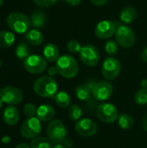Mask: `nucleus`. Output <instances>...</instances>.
Segmentation results:
<instances>
[{"label":"nucleus","instance_id":"1","mask_svg":"<svg viewBox=\"0 0 147 148\" xmlns=\"http://www.w3.org/2000/svg\"><path fill=\"white\" fill-rule=\"evenodd\" d=\"M58 73L64 78L71 79L76 76L79 71V66L76 59L70 55H63L56 61Z\"/></svg>","mask_w":147,"mask_h":148},{"label":"nucleus","instance_id":"2","mask_svg":"<svg viewBox=\"0 0 147 148\" xmlns=\"http://www.w3.org/2000/svg\"><path fill=\"white\" fill-rule=\"evenodd\" d=\"M33 90L42 97H55L57 93V83L51 76L44 75L35 81Z\"/></svg>","mask_w":147,"mask_h":148},{"label":"nucleus","instance_id":"3","mask_svg":"<svg viewBox=\"0 0 147 148\" xmlns=\"http://www.w3.org/2000/svg\"><path fill=\"white\" fill-rule=\"evenodd\" d=\"M7 25L14 32L18 34L27 33L31 25L30 19L22 12H12L7 17Z\"/></svg>","mask_w":147,"mask_h":148},{"label":"nucleus","instance_id":"4","mask_svg":"<svg viewBox=\"0 0 147 148\" xmlns=\"http://www.w3.org/2000/svg\"><path fill=\"white\" fill-rule=\"evenodd\" d=\"M47 134L51 142L55 144H61L66 140L67 129L63 122L60 120H54L48 125Z\"/></svg>","mask_w":147,"mask_h":148},{"label":"nucleus","instance_id":"5","mask_svg":"<svg viewBox=\"0 0 147 148\" xmlns=\"http://www.w3.org/2000/svg\"><path fill=\"white\" fill-rule=\"evenodd\" d=\"M41 121L37 117H31L25 120L21 127V135L28 140H33L41 134Z\"/></svg>","mask_w":147,"mask_h":148},{"label":"nucleus","instance_id":"6","mask_svg":"<svg viewBox=\"0 0 147 148\" xmlns=\"http://www.w3.org/2000/svg\"><path fill=\"white\" fill-rule=\"evenodd\" d=\"M115 39L118 44L123 48L128 49L133 46L136 41V36L133 30L126 25L120 24L117 27L115 32Z\"/></svg>","mask_w":147,"mask_h":148},{"label":"nucleus","instance_id":"7","mask_svg":"<svg viewBox=\"0 0 147 148\" xmlns=\"http://www.w3.org/2000/svg\"><path fill=\"white\" fill-rule=\"evenodd\" d=\"M121 71V64L120 62L113 57L109 56L106 58L102 63V75L107 81H113L116 79Z\"/></svg>","mask_w":147,"mask_h":148},{"label":"nucleus","instance_id":"8","mask_svg":"<svg viewBox=\"0 0 147 148\" xmlns=\"http://www.w3.org/2000/svg\"><path fill=\"white\" fill-rule=\"evenodd\" d=\"M25 69L32 75L43 73L47 69V60L38 55H31L24 60Z\"/></svg>","mask_w":147,"mask_h":148},{"label":"nucleus","instance_id":"9","mask_svg":"<svg viewBox=\"0 0 147 148\" xmlns=\"http://www.w3.org/2000/svg\"><path fill=\"white\" fill-rule=\"evenodd\" d=\"M97 117L104 123H113L119 118V112L113 104L102 103L97 108Z\"/></svg>","mask_w":147,"mask_h":148},{"label":"nucleus","instance_id":"10","mask_svg":"<svg viewBox=\"0 0 147 148\" xmlns=\"http://www.w3.org/2000/svg\"><path fill=\"white\" fill-rule=\"evenodd\" d=\"M79 54L81 62L88 67H94L100 62V52L98 49L92 44L83 46Z\"/></svg>","mask_w":147,"mask_h":148},{"label":"nucleus","instance_id":"11","mask_svg":"<svg viewBox=\"0 0 147 148\" xmlns=\"http://www.w3.org/2000/svg\"><path fill=\"white\" fill-rule=\"evenodd\" d=\"M95 82L94 80H90V81H88L86 83L84 84H81L79 86H77V88H75V95H76V97L81 101H85L87 102V105L89 107H94L95 105V101H94L92 95V91H93V88L95 85ZM95 100V99H94Z\"/></svg>","mask_w":147,"mask_h":148},{"label":"nucleus","instance_id":"12","mask_svg":"<svg viewBox=\"0 0 147 148\" xmlns=\"http://www.w3.org/2000/svg\"><path fill=\"white\" fill-rule=\"evenodd\" d=\"M0 99L3 101V102L14 106L19 104L23 101V95L22 91L17 88L12 86H7L4 87L3 89H1Z\"/></svg>","mask_w":147,"mask_h":148},{"label":"nucleus","instance_id":"13","mask_svg":"<svg viewBox=\"0 0 147 148\" xmlns=\"http://www.w3.org/2000/svg\"><path fill=\"white\" fill-rule=\"evenodd\" d=\"M113 93V85L107 81H101L96 82L92 94L93 97L99 101H105L108 100Z\"/></svg>","mask_w":147,"mask_h":148},{"label":"nucleus","instance_id":"14","mask_svg":"<svg viewBox=\"0 0 147 148\" xmlns=\"http://www.w3.org/2000/svg\"><path fill=\"white\" fill-rule=\"evenodd\" d=\"M117 27L116 23L113 21L102 20L96 24L94 34L100 39H108L115 35Z\"/></svg>","mask_w":147,"mask_h":148},{"label":"nucleus","instance_id":"15","mask_svg":"<svg viewBox=\"0 0 147 148\" xmlns=\"http://www.w3.org/2000/svg\"><path fill=\"white\" fill-rule=\"evenodd\" d=\"M98 130V127L94 121L88 118H83L76 121L75 131L82 137H92Z\"/></svg>","mask_w":147,"mask_h":148},{"label":"nucleus","instance_id":"16","mask_svg":"<svg viewBox=\"0 0 147 148\" xmlns=\"http://www.w3.org/2000/svg\"><path fill=\"white\" fill-rule=\"evenodd\" d=\"M3 119L4 122L9 126L16 124L19 120V112L17 108L11 105L6 107L3 114Z\"/></svg>","mask_w":147,"mask_h":148},{"label":"nucleus","instance_id":"17","mask_svg":"<svg viewBox=\"0 0 147 148\" xmlns=\"http://www.w3.org/2000/svg\"><path fill=\"white\" fill-rule=\"evenodd\" d=\"M55 116V109L48 104H42L37 108L36 117L41 121H49Z\"/></svg>","mask_w":147,"mask_h":148},{"label":"nucleus","instance_id":"18","mask_svg":"<svg viewBox=\"0 0 147 148\" xmlns=\"http://www.w3.org/2000/svg\"><path fill=\"white\" fill-rule=\"evenodd\" d=\"M42 52H43V57L50 62L57 61L58 58L60 57L59 49L54 43H48L47 45H45Z\"/></svg>","mask_w":147,"mask_h":148},{"label":"nucleus","instance_id":"19","mask_svg":"<svg viewBox=\"0 0 147 148\" xmlns=\"http://www.w3.org/2000/svg\"><path fill=\"white\" fill-rule=\"evenodd\" d=\"M137 17V11L132 6H126L122 9L120 14V21L125 24H131L133 23Z\"/></svg>","mask_w":147,"mask_h":148},{"label":"nucleus","instance_id":"20","mask_svg":"<svg viewBox=\"0 0 147 148\" xmlns=\"http://www.w3.org/2000/svg\"><path fill=\"white\" fill-rule=\"evenodd\" d=\"M30 23L35 29H42L45 27L47 23V17L43 11L35 10L30 16Z\"/></svg>","mask_w":147,"mask_h":148},{"label":"nucleus","instance_id":"21","mask_svg":"<svg viewBox=\"0 0 147 148\" xmlns=\"http://www.w3.org/2000/svg\"><path fill=\"white\" fill-rule=\"evenodd\" d=\"M25 36L28 42L34 46L41 45L43 42V36L37 29H32L29 30L26 33Z\"/></svg>","mask_w":147,"mask_h":148},{"label":"nucleus","instance_id":"22","mask_svg":"<svg viewBox=\"0 0 147 148\" xmlns=\"http://www.w3.org/2000/svg\"><path fill=\"white\" fill-rule=\"evenodd\" d=\"M15 36L12 32L0 30V48H10L15 42Z\"/></svg>","mask_w":147,"mask_h":148},{"label":"nucleus","instance_id":"23","mask_svg":"<svg viewBox=\"0 0 147 148\" xmlns=\"http://www.w3.org/2000/svg\"><path fill=\"white\" fill-rule=\"evenodd\" d=\"M55 101L58 107L65 108L69 107L71 103V97L67 92L60 91V92H57L56 95H55Z\"/></svg>","mask_w":147,"mask_h":148},{"label":"nucleus","instance_id":"24","mask_svg":"<svg viewBox=\"0 0 147 148\" xmlns=\"http://www.w3.org/2000/svg\"><path fill=\"white\" fill-rule=\"evenodd\" d=\"M118 119L119 126L124 130H128L133 126V118L128 114H120Z\"/></svg>","mask_w":147,"mask_h":148},{"label":"nucleus","instance_id":"25","mask_svg":"<svg viewBox=\"0 0 147 148\" xmlns=\"http://www.w3.org/2000/svg\"><path fill=\"white\" fill-rule=\"evenodd\" d=\"M29 53H30V49L29 47V45L25 42H21L19 43L15 50V54L16 56L18 59H26L27 57L29 56Z\"/></svg>","mask_w":147,"mask_h":148},{"label":"nucleus","instance_id":"26","mask_svg":"<svg viewBox=\"0 0 147 148\" xmlns=\"http://www.w3.org/2000/svg\"><path fill=\"white\" fill-rule=\"evenodd\" d=\"M31 148H52L51 141L45 137H36L30 142Z\"/></svg>","mask_w":147,"mask_h":148},{"label":"nucleus","instance_id":"27","mask_svg":"<svg viewBox=\"0 0 147 148\" xmlns=\"http://www.w3.org/2000/svg\"><path fill=\"white\" fill-rule=\"evenodd\" d=\"M82 115V109L77 104H74L68 108V117L73 121H78Z\"/></svg>","mask_w":147,"mask_h":148},{"label":"nucleus","instance_id":"28","mask_svg":"<svg viewBox=\"0 0 147 148\" xmlns=\"http://www.w3.org/2000/svg\"><path fill=\"white\" fill-rule=\"evenodd\" d=\"M105 51L106 53L110 56H115L119 51V44L114 40H108L105 43Z\"/></svg>","mask_w":147,"mask_h":148},{"label":"nucleus","instance_id":"29","mask_svg":"<svg viewBox=\"0 0 147 148\" xmlns=\"http://www.w3.org/2000/svg\"><path fill=\"white\" fill-rule=\"evenodd\" d=\"M134 101L140 106L147 104V88H141L137 91L134 96Z\"/></svg>","mask_w":147,"mask_h":148},{"label":"nucleus","instance_id":"30","mask_svg":"<svg viewBox=\"0 0 147 148\" xmlns=\"http://www.w3.org/2000/svg\"><path fill=\"white\" fill-rule=\"evenodd\" d=\"M67 48H68V50L71 53H80L81 49H82V46L81 44L76 41V40H70L67 43Z\"/></svg>","mask_w":147,"mask_h":148},{"label":"nucleus","instance_id":"31","mask_svg":"<svg viewBox=\"0 0 147 148\" xmlns=\"http://www.w3.org/2000/svg\"><path fill=\"white\" fill-rule=\"evenodd\" d=\"M36 111H37V108L32 103H27L23 107V114L28 118L35 117V115H36Z\"/></svg>","mask_w":147,"mask_h":148},{"label":"nucleus","instance_id":"32","mask_svg":"<svg viewBox=\"0 0 147 148\" xmlns=\"http://www.w3.org/2000/svg\"><path fill=\"white\" fill-rule=\"evenodd\" d=\"M33 1L37 6L42 8H48L53 6L58 0H33Z\"/></svg>","mask_w":147,"mask_h":148},{"label":"nucleus","instance_id":"33","mask_svg":"<svg viewBox=\"0 0 147 148\" xmlns=\"http://www.w3.org/2000/svg\"><path fill=\"white\" fill-rule=\"evenodd\" d=\"M48 73H49V75L51 76V77L55 76L57 74H59L56 66H55V67H50V68L49 69V70H48Z\"/></svg>","mask_w":147,"mask_h":148},{"label":"nucleus","instance_id":"34","mask_svg":"<svg viewBox=\"0 0 147 148\" xmlns=\"http://www.w3.org/2000/svg\"><path fill=\"white\" fill-rule=\"evenodd\" d=\"M90 2L96 6H102L106 4L108 2V0H90Z\"/></svg>","mask_w":147,"mask_h":148},{"label":"nucleus","instance_id":"35","mask_svg":"<svg viewBox=\"0 0 147 148\" xmlns=\"http://www.w3.org/2000/svg\"><path fill=\"white\" fill-rule=\"evenodd\" d=\"M62 1L68 3V4H70V5H72V6H77V5L81 3V0H62Z\"/></svg>","mask_w":147,"mask_h":148},{"label":"nucleus","instance_id":"36","mask_svg":"<svg viewBox=\"0 0 147 148\" xmlns=\"http://www.w3.org/2000/svg\"><path fill=\"white\" fill-rule=\"evenodd\" d=\"M141 59L143 62H147V47H146L141 52Z\"/></svg>","mask_w":147,"mask_h":148},{"label":"nucleus","instance_id":"37","mask_svg":"<svg viewBox=\"0 0 147 148\" xmlns=\"http://www.w3.org/2000/svg\"><path fill=\"white\" fill-rule=\"evenodd\" d=\"M142 127L144 128L145 131L147 132V114H146L142 120Z\"/></svg>","mask_w":147,"mask_h":148},{"label":"nucleus","instance_id":"38","mask_svg":"<svg viewBox=\"0 0 147 148\" xmlns=\"http://www.w3.org/2000/svg\"><path fill=\"white\" fill-rule=\"evenodd\" d=\"M64 146L66 147H72V146H73V143H72V140H64Z\"/></svg>","mask_w":147,"mask_h":148},{"label":"nucleus","instance_id":"39","mask_svg":"<svg viewBox=\"0 0 147 148\" xmlns=\"http://www.w3.org/2000/svg\"><path fill=\"white\" fill-rule=\"evenodd\" d=\"M15 148H31V147H30V146H29V145H27V144H25V143H21V144L17 145V146H16Z\"/></svg>","mask_w":147,"mask_h":148},{"label":"nucleus","instance_id":"40","mask_svg":"<svg viewBox=\"0 0 147 148\" xmlns=\"http://www.w3.org/2000/svg\"><path fill=\"white\" fill-rule=\"evenodd\" d=\"M140 85H141L142 88H147V80L146 79H144V80H142V82H140Z\"/></svg>","mask_w":147,"mask_h":148},{"label":"nucleus","instance_id":"41","mask_svg":"<svg viewBox=\"0 0 147 148\" xmlns=\"http://www.w3.org/2000/svg\"><path fill=\"white\" fill-rule=\"evenodd\" d=\"M52 148H67V147H66L64 145H62V144L61 143V144H55V146H54Z\"/></svg>","mask_w":147,"mask_h":148},{"label":"nucleus","instance_id":"42","mask_svg":"<svg viewBox=\"0 0 147 148\" xmlns=\"http://www.w3.org/2000/svg\"><path fill=\"white\" fill-rule=\"evenodd\" d=\"M3 101L0 99V108H2V105H3Z\"/></svg>","mask_w":147,"mask_h":148},{"label":"nucleus","instance_id":"43","mask_svg":"<svg viewBox=\"0 0 147 148\" xmlns=\"http://www.w3.org/2000/svg\"><path fill=\"white\" fill-rule=\"evenodd\" d=\"M2 3H3V0H0V6L2 5Z\"/></svg>","mask_w":147,"mask_h":148},{"label":"nucleus","instance_id":"44","mask_svg":"<svg viewBox=\"0 0 147 148\" xmlns=\"http://www.w3.org/2000/svg\"><path fill=\"white\" fill-rule=\"evenodd\" d=\"M0 66H1V60H0Z\"/></svg>","mask_w":147,"mask_h":148},{"label":"nucleus","instance_id":"45","mask_svg":"<svg viewBox=\"0 0 147 148\" xmlns=\"http://www.w3.org/2000/svg\"><path fill=\"white\" fill-rule=\"evenodd\" d=\"M0 93H1V89H0Z\"/></svg>","mask_w":147,"mask_h":148}]
</instances>
